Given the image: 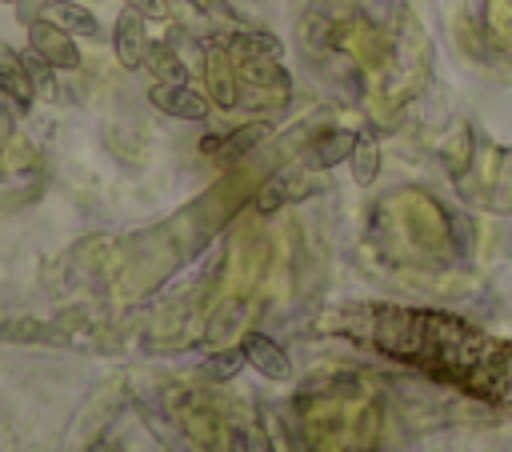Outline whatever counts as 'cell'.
<instances>
[{
  "mask_svg": "<svg viewBox=\"0 0 512 452\" xmlns=\"http://www.w3.org/2000/svg\"><path fill=\"white\" fill-rule=\"evenodd\" d=\"M48 4H52V0H16L12 8H16V20H20V24H32V20H40V16L48 12Z\"/></svg>",
  "mask_w": 512,
  "mask_h": 452,
  "instance_id": "obj_15",
  "label": "cell"
},
{
  "mask_svg": "<svg viewBox=\"0 0 512 452\" xmlns=\"http://www.w3.org/2000/svg\"><path fill=\"white\" fill-rule=\"evenodd\" d=\"M356 132H348V128H328V132H320L308 148H304V168L308 172H324V168H336L340 160H348L352 156V148H356Z\"/></svg>",
  "mask_w": 512,
  "mask_h": 452,
  "instance_id": "obj_4",
  "label": "cell"
},
{
  "mask_svg": "<svg viewBox=\"0 0 512 452\" xmlns=\"http://www.w3.org/2000/svg\"><path fill=\"white\" fill-rule=\"evenodd\" d=\"M44 16H48V20H56V24H60V28H68V32L88 36V40H100V36H104V32H100V20H96L88 8L72 4V0H52Z\"/></svg>",
  "mask_w": 512,
  "mask_h": 452,
  "instance_id": "obj_9",
  "label": "cell"
},
{
  "mask_svg": "<svg viewBox=\"0 0 512 452\" xmlns=\"http://www.w3.org/2000/svg\"><path fill=\"white\" fill-rule=\"evenodd\" d=\"M8 136H12V116H8V108H0V148L8 144Z\"/></svg>",
  "mask_w": 512,
  "mask_h": 452,
  "instance_id": "obj_17",
  "label": "cell"
},
{
  "mask_svg": "<svg viewBox=\"0 0 512 452\" xmlns=\"http://www.w3.org/2000/svg\"><path fill=\"white\" fill-rule=\"evenodd\" d=\"M0 92L16 100V108H28L36 88H32V76H28V64L24 56H16L8 44H0Z\"/></svg>",
  "mask_w": 512,
  "mask_h": 452,
  "instance_id": "obj_6",
  "label": "cell"
},
{
  "mask_svg": "<svg viewBox=\"0 0 512 452\" xmlns=\"http://www.w3.org/2000/svg\"><path fill=\"white\" fill-rule=\"evenodd\" d=\"M28 48L40 52L52 68H80V48H76L72 32L60 28V24L48 20V16H40V20L28 24Z\"/></svg>",
  "mask_w": 512,
  "mask_h": 452,
  "instance_id": "obj_1",
  "label": "cell"
},
{
  "mask_svg": "<svg viewBox=\"0 0 512 452\" xmlns=\"http://www.w3.org/2000/svg\"><path fill=\"white\" fill-rule=\"evenodd\" d=\"M148 100H152V108H160L164 116H176V120H204L208 116V96H200L188 84H160L156 80L148 88Z\"/></svg>",
  "mask_w": 512,
  "mask_h": 452,
  "instance_id": "obj_2",
  "label": "cell"
},
{
  "mask_svg": "<svg viewBox=\"0 0 512 452\" xmlns=\"http://www.w3.org/2000/svg\"><path fill=\"white\" fill-rule=\"evenodd\" d=\"M24 64H28V76H32V88L40 96H56V80H52V64L40 56V52H24Z\"/></svg>",
  "mask_w": 512,
  "mask_h": 452,
  "instance_id": "obj_13",
  "label": "cell"
},
{
  "mask_svg": "<svg viewBox=\"0 0 512 452\" xmlns=\"http://www.w3.org/2000/svg\"><path fill=\"white\" fill-rule=\"evenodd\" d=\"M264 136H268V124H244V128H236V132H228V136H204V140H200V152H204V156L232 160V156L248 152L252 144H260Z\"/></svg>",
  "mask_w": 512,
  "mask_h": 452,
  "instance_id": "obj_7",
  "label": "cell"
},
{
  "mask_svg": "<svg viewBox=\"0 0 512 452\" xmlns=\"http://www.w3.org/2000/svg\"><path fill=\"white\" fill-rule=\"evenodd\" d=\"M144 64H148V72H152L160 84H188V68H184V60H180L168 44H148Z\"/></svg>",
  "mask_w": 512,
  "mask_h": 452,
  "instance_id": "obj_10",
  "label": "cell"
},
{
  "mask_svg": "<svg viewBox=\"0 0 512 452\" xmlns=\"http://www.w3.org/2000/svg\"><path fill=\"white\" fill-rule=\"evenodd\" d=\"M348 164H352V180L360 188H368L380 176V148H376V140L372 136H360L356 148H352V156H348Z\"/></svg>",
  "mask_w": 512,
  "mask_h": 452,
  "instance_id": "obj_11",
  "label": "cell"
},
{
  "mask_svg": "<svg viewBox=\"0 0 512 452\" xmlns=\"http://www.w3.org/2000/svg\"><path fill=\"white\" fill-rule=\"evenodd\" d=\"M240 348H244V360H248L260 376H268V380H288V376H292V360H288V352H284L272 336L248 332V336L240 340Z\"/></svg>",
  "mask_w": 512,
  "mask_h": 452,
  "instance_id": "obj_3",
  "label": "cell"
},
{
  "mask_svg": "<svg viewBox=\"0 0 512 452\" xmlns=\"http://www.w3.org/2000/svg\"><path fill=\"white\" fill-rule=\"evenodd\" d=\"M244 364H248V360H244V348H228V352H212L200 372H204L208 380H228V376H236Z\"/></svg>",
  "mask_w": 512,
  "mask_h": 452,
  "instance_id": "obj_12",
  "label": "cell"
},
{
  "mask_svg": "<svg viewBox=\"0 0 512 452\" xmlns=\"http://www.w3.org/2000/svg\"><path fill=\"white\" fill-rule=\"evenodd\" d=\"M228 56L240 64H260V60H276L280 56V40L272 32H236L228 40Z\"/></svg>",
  "mask_w": 512,
  "mask_h": 452,
  "instance_id": "obj_8",
  "label": "cell"
},
{
  "mask_svg": "<svg viewBox=\"0 0 512 452\" xmlns=\"http://www.w3.org/2000/svg\"><path fill=\"white\" fill-rule=\"evenodd\" d=\"M128 8H136L144 20H164L168 16V0H124Z\"/></svg>",
  "mask_w": 512,
  "mask_h": 452,
  "instance_id": "obj_16",
  "label": "cell"
},
{
  "mask_svg": "<svg viewBox=\"0 0 512 452\" xmlns=\"http://www.w3.org/2000/svg\"><path fill=\"white\" fill-rule=\"evenodd\" d=\"M112 44H116V60L124 68H140L144 56H148V36H144V16L136 8L124 4L120 20H116V32H112Z\"/></svg>",
  "mask_w": 512,
  "mask_h": 452,
  "instance_id": "obj_5",
  "label": "cell"
},
{
  "mask_svg": "<svg viewBox=\"0 0 512 452\" xmlns=\"http://www.w3.org/2000/svg\"><path fill=\"white\" fill-rule=\"evenodd\" d=\"M292 196H300V192H292V184H288V176H276V180H268L264 188H260V196H256V208L260 212H276L284 200H292Z\"/></svg>",
  "mask_w": 512,
  "mask_h": 452,
  "instance_id": "obj_14",
  "label": "cell"
},
{
  "mask_svg": "<svg viewBox=\"0 0 512 452\" xmlns=\"http://www.w3.org/2000/svg\"><path fill=\"white\" fill-rule=\"evenodd\" d=\"M4 4H16V0H4Z\"/></svg>",
  "mask_w": 512,
  "mask_h": 452,
  "instance_id": "obj_18",
  "label": "cell"
}]
</instances>
